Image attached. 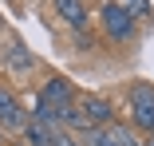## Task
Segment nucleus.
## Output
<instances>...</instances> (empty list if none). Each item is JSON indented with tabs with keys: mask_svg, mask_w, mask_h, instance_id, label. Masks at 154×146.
Masks as SVG:
<instances>
[{
	"mask_svg": "<svg viewBox=\"0 0 154 146\" xmlns=\"http://www.w3.org/2000/svg\"><path fill=\"white\" fill-rule=\"evenodd\" d=\"M55 12H59V20H63L67 28H75L79 36L87 32V24H91V12H87V0H55Z\"/></svg>",
	"mask_w": 154,
	"mask_h": 146,
	"instance_id": "7",
	"label": "nucleus"
},
{
	"mask_svg": "<svg viewBox=\"0 0 154 146\" xmlns=\"http://www.w3.org/2000/svg\"><path fill=\"white\" fill-rule=\"evenodd\" d=\"M75 142L79 146H107V134H103V126H83L75 134Z\"/></svg>",
	"mask_w": 154,
	"mask_h": 146,
	"instance_id": "9",
	"label": "nucleus"
},
{
	"mask_svg": "<svg viewBox=\"0 0 154 146\" xmlns=\"http://www.w3.org/2000/svg\"><path fill=\"white\" fill-rule=\"evenodd\" d=\"M75 111L83 114L87 126H107V123H115V103L103 99V95H79V99H75Z\"/></svg>",
	"mask_w": 154,
	"mask_h": 146,
	"instance_id": "5",
	"label": "nucleus"
},
{
	"mask_svg": "<svg viewBox=\"0 0 154 146\" xmlns=\"http://www.w3.org/2000/svg\"><path fill=\"white\" fill-rule=\"evenodd\" d=\"M127 103H131V119L142 134H154V87L150 83H131L127 87Z\"/></svg>",
	"mask_w": 154,
	"mask_h": 146,
	"instance_id": "2",
	"label": "nucleus"
},
{
	"mask_svg": "<svg viewBox=\"0 0 154 146\" xmlns=\"http://www.w3.org/2000/svg\"><path fill=\"white\" fill-rule=\"evenodd\" d=\"M99 24H103V36L111 44L138 40V20L122 8V0H99Z\"/></svg>",
	"mask_w": 154,
	"mask_h": 146,
	"instance_id": "1",
	"label": "nucleus"
},
{
	"mask_svg": "<svg viewBox=\"0 0 154 146\" xmlns=\"http://www.w3.org/2000/svg\"><path fill=\"white\" fill-rule=\"evenodd\" d=\"M28 126V114L20 107V95L12 91V87L0 83V130H8V134H20Z\"/></svg>",
	"mask_w": 154,
	"mask_h": 146,
	"instance_id": "4",
	"label": "nucleus"
},
{
	"mask_svg": "<svg viewBox=\"0 0 154 146\" xmlns=\"http://www.w3.org/2000/svg\"><path fill=\"white\" fill-rule=\"evenodd\" d=\"M122 8H127L134 20H150L154 16V8H150V0H122Z\"/></svg>",
	"mask_w": 154,
	"mask_h": 146,
	"instance_id": "10",
	"label": "nucleus"
},
{
	"mask_svg": "<svg viewBox=\"0 0 154 146\" xmlns=\"http://www.w3.org/2000/svg\"><path fill=\"white\" fill-rule=\"evenodd\" d=\"M4 67L16 71V75H28V71L36 67V55L28 51V44H24L20 36H8V40H4Z\"/></svg>",
	"mask_w": 154,
	"mask_h": 146,
	"instance_id": "6",
	"label": "nucleus"
},
{
	"mask_svg": "<svg viewBox=\"0 0 154 146\" xmlns=\"http://www.w3.org/2000/svg\"><path fill=\"white\" fill-rule=\"evenodd\" d=\"M0 28H4V16H0Z\"/></svg>",
	"mask_w": 154,
	"mask_h": 146,
	"instance_id": "12",
	"label": "nucleus"
},
{
	"mask_svg": "<svg viewBox=\"0 0 154 146\" xmlns=\"http://www.w3.org/2000/svg\"><path fill=\"white\" fill-rule=\"evenodd\" d=\"M75 99H79V91L67 75H51V79L40 83V103L51 107V111H67V107H75Z\"/></svg>",
	"mask_w": 154,
	"mask_h": 146,
	"instance_id": "3",
	"label": "nucleus"
},
{
	"mask_svg": "<svg viewBox=\"0 0 154 146\" xmlns=\"http://www.w3.org/2000/svg\"><path fill=\"white\" fill-rule=\"evenodd\" d=\"M103 134H107V146H142L138 134H134L131 126H122V123H107Z\"/></svg>",
	"mask_w": 154,
	"mask_h": 146,
	"instance_id": "8",
	"label": "nucleus"
},
{
	"mask_svg": "<svg viewBox=\"0 0 154 146\" xmlns=\"http://www.w3.org/2000/svg\"><path fill=\"white\" fill-rule=\"evenodd\" d=\"M51 146H79V142H75V134H67V130H55V134H51Z\"/></svg>",
	"mask_w": 154,
	"mask_h": 146,
	"instance_id": "11",
	"label": "nucleus"
}]
</instances>
